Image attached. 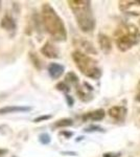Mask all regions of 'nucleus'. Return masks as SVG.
Masks as SVG:
<instances>
[{
	"mask_svg": "<svg viewBox=\"0 0 140 157\" xmlns=\"http://www.w3.org/2000/svg\"><path fill=\"white\" fill-rule=\"evenodd\" d=\"M41 19L45 30L55 41L62 42L67 39V30L64 22L49 3L42 6Z\"/></svg>",
	"mask_w": 140,
	"mask_h": 157,
	"instance_id": "obj_1",
	"label": "nucleus"
},
{
	"mask_svg": "<svg viewBox=\"0 0 140 157\" xmlns=\"http://www.w3.org/2000/svg\"><path fill=\"white\" fill-rule=\"evenodd\" d=\"M75 17L76 23L84 33H91L95 27L91 2L88 0H69L67 2Z\"/></svg>",
	"mask_w": 140,
	"mask_h": 157,
	"instance_id": "obj_2",
	"label": "nucleus"
},
{
	"mask_svg": "<svg viewBox=\"0 0 140 157\" xmlns=\"http://www.w3.org/2000/svg\"><path fill=\"white\" fill-rule=\"evenodd\" d=\"M114 38L117 48L120 52H128L140 42V30L136 25L124 23L116 29Z\"/></svg>",
	"mask_w": 140,
	"mask_h": 157,
	"instance_id": "obj_3",
	"label": "nucleus"
},
{
	"mask_svg": "<svg viewBox=\"0 0 140 157\" xmlns=\"http://www.w3.org/2000/svg\"><path fill=\"white\" fill-rule=\"evenodd\" d=\"M71 56H72L73 62L75 63V66L85 77L90 78L92 80H98L100 78L101 70L98 67L97 62L93 58L80 50L73 52Z\"/></svg>",
	"mask_w": 140,
	"mask_h": 157,
	"instance_id": "obj_4",
	"label": "nucleus"
},
{
	"mask_svg": "<svg viewBox=\"0 0 140 157\" xmlns=\"http://www.w3.org/2000/svg\"><path fill=\"white\" fill-rule=\"evenodd\" d=\"M118 6L121 13L133 16L140 15V0H120Z\"/></svg>",
	"mask_w": 140,
	"mask_h": 157,
	"instance_id": "obj_5",
	"label": "nucleus"
},
{
	"mask_svg": "<svg viewBox=\"0 0 140 157\" xmlns=\"http://www.w3.org/2000/svg\"><path fill=\"white\" fill-rule=\"evenodd\" d=\"M42 55H44L45 57L48 58V59H55V58L59 57V49L55 45H53L52 43L50 42H46L44 45L41 47L40 49Z\"/></svg>",
	"mask_w": 140,
	"mask_h": 157,
	"instance_id": "obj_6",
	"label": "nucleus"
},
{
	"mask_svg": "<svg viewBox=\"0 0 140 157\" xmlns=\"http://www.w3.org/2000/svg\"><path fill=\"white\" fill-rule=\"evenodd\" d=\"M108 114L111 116L113 120L123 121L126 118L127 115V109L123 106H114L111 107L108 111Z\"/></svg>",
	"mask_w": 140,
	"mask_h": 157,
	"instance_id": "obj_7",
	"label": "nucleus"
},
{
	"mask_svg": "<svg viewBox=\"0 0 140 157\" xmlns=\"http://www.w3.org/2000/svg\"><path fill=\"white\" fill-rule=\"evenodd\" d=\"M74 44L76 46H80V52H84L86 55H95L96 54V49L94 48L93 44L91 42H89L88 40L85 39H78L74 41Z\"/></svg>",
	"mask_w": 140,
	"mask_h": 157,
	"instance_id": "obj_8",
	"label": "nucleus"
},
{
	"mask_svg": "<svg viewBox=\"0 0 140 157\" xmlns=\"http://www.w3.org/2000/svg\"><path fill=\"white\" fill-rule=\"evenodd\" d=\"M64 66L59 64V63H50L47 67V71L49 73L50 78H53V80H57V78L62 77V75L64 73Z\"/></svg>",
	"mask_w": 140,
	"mask_h": 157,
	"instance_id": "obj_9",
	"label": "nucleus"
},
{
	"mask_svg": "<svg viewBox=\"0 0 140 157\" xmlns=\"http://www.w3.org/2000/svg\"><path fill=\"white\" fill-rule=\"evenodd\" d=\"M106 115V112L104 109H97V110L91 111V112L85 113L82 118L84 121H101Z\"/></svg>",
	"mask_w": 140,
	"mask_h": 157,
	"instance_id": "obj_10",
	"label": "nucleus"
},
{
	"mask_svg": "<svg viewBox=\"0 0 140 157\" xmlns=\"http://www.w3.org/2000/svg\"><path fill=\"white\" fill-rule=\"evenodd\" d=\"M98 44L100 49L103 50L105 54H109L112 49V41L107 35L99 34L98 35Z\"/></svg>",
	"mask_w": 140,
	"mask_h": 157,
	"instance_id": "obj_11",
	"label": "nucleus"
},
{
	"mask_svg": "<svg viewBox=\"0 0 140 157\" xmlns=\"http://www.w3.org/2000/svg\"><path fill=\"white\" fill-rule=\"evenodd\" d=\"M32 110L30 107H22V106H7V107L0 109V114H7V113L26 112Z\"/></svg>",
	"mask_w": 140,
	"mask_h": 157,
	"instance_id": "obj_12",
	"label": "nucleus"
},
{
	"mask_svg": "<svg viewBox=\"0 0 140 157\" xmlns=\"http://www.w3.org/2000/svg\"><path fill=\"white\" fill-rule=\"evenodd\" d=\"M89 90H92V88L90 86L88 88H84L80 85L76 86V93H78V98L82 101H84V102H88V101H90L92 98L91 94L89 93Z\"/></svg>",
	"mask_w": 140,
	"mask_h": 157,
	"instance_id": "obj_13",
	"label": "nucleus"
},
{
	"mask_svg": "<svg viewBox=\"0 0 140 157\" xmlns=\"http://www.w3.org/2000/svg\"><path fill=\"white\" fill-rule=\"evenodd\" d=\"M1 27H3L6 30H14L15 27H16V24H15V21L13 20V18H11L9 16H4L1 20Z\"/></svg>",
	"mask_w": 140,
	"mask_h": 157,
	"instance_id": "obj_14",
	"label": "nucleus"
},
{
	"mask_svg": "<svg viewBox=\"0 0 140 157\" xmlns=\"http://www.w3.org/2000/svg\"><path fill=\"white\" fill-rule=\"evenodd\" d=\"M65 80H66L65 81L66 83H70L71 85L78 86V75H76L74 72L67 73V75H66Z\"/></svg>",
	"mask_w": 140,
	"mask_h": 157,
	"instance_id": "obj_15",
	"label": "nucleus"
},
{
	"mask_svg": "<svg viewBox=\"0 0 140 157\" xmlns=\"http://www.w3.org/2000/svg\"><path fill=\"white\" fill-rule=\"evenodd\" d=\"M73 125V121L70 118H63V120H59L55 121V127L57 128H64V127H69V126Z\"/></svg>",
	"mask_w": 140,
	"mask_h": 157,
	"instance_id": "obj_16",
	"label": "nucleus"
},
{
	"mask_svg": "<svg viewBox=\"0 0 140 157\" xmlns=\"http://www.w3.org/2000/svg\"><path fill=\"white\" fill-rule=\"evenodd\" d=\"M57 89L63 92H68L70 90V86L67 84L66 82H61L57 85Z\"/></svg>",
	"mask_w": 140,
	"mask_h": 157,
	"instance_id": "obj_17",
	"label": "nucleus"
},
{
	"mask_svg": "<svg viewBox=\"0 0 140 157\" xmlns=\"http://www.w3.org/2000/svg\"><path fill=\"white\" fill-rule=\"evenodd\" d=\"M39 140H40V143L43 144V145H47V144H49V141H50V137L47 133H42L41 135L39 136Z\"/></svg>",
	"mask_w": 140,
	"mask_h": 157,
	"instance_id": "obj_18",
	"label": "nucleus"
},
{
	"mask_svg": "<svg viewBox=\"0 0 140 157\" xmlns=\"http://www.w3.org/2000/svg\"><path fill=\"white\" fill-rule=\"evenodd\" d=\"M50 117H51L50 115H42V116H40V117L36 118V120H35V123H40V121H42L49 120Z\"/></svg>",
	"mask_w": 140,
	"mask_h": 157,
	"instance_id": "obj_19",
	"label": "nucleus"
},
{
	"mask_svg": "<svg viewBox=\"0 0 140 157\" xmlns=\"http://www.w3.org/2000/svg\"><path fill=\"white\" fill-rule=\"evenodd\" d=\"M120 154L119 153H105L104 157H119Z\"/></svg>",
	"mask_w": 140,
	"mask_h": 157,
	"instance_id": "obj_20",
	"label": "nucleus"
},
{
	"mask_svg": "<svg viewBox=\"0 0 140 157\" xmlns=\"http://www.w3.org/2000/svg\"><path fill=\"white\" fill-rule=\"evenodd\" d=\"M6 153V150H1V149H0V156H3Z\"/></svg>",
	"mask_w": 140,
	"mask_h": 157,
	"instance_id": "obj_21",
	"label": "nucleus"
},
{
	"mask_svg": "<svg viewBox=\"0 0 140 157\" xmlns=\"http://www.w3.org/2000/svg\"><path fill=\"white\" fill-rule=\"evenodd\" d=\"M137 98V100H138V101H140V93H139L138 95H137V98Z\"/></svg>",
	"mask_w": 140,
	"mask_h": 157,
	"instance_id": "obj_22",
	"label": "nucleus"
},
{
	"mask_svg": "<svg viewBox=\"0 0 140 157\" xmlns=\"http://www.w3.org/2000/svg\"><path fill=\"white\" fill-rule=\"evenodd\" d=\"M139 24H140V20H139Z\"/></svg>",
	"mask_w": 140,
	"mask_h": 157,
	"instance_id": "obj_23",
	"label": "nucleus"
}]
</instances>
